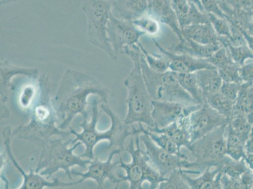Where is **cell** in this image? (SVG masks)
Instances as JSON below:
<instances>
[{
    "label": "cell",
    "mask_w": 253,
    "mask_h": 189,
    "mask_svg": "<svg viewBox=\"0 0 253 189\" xmlns=\"http://www.w3.org/2000/svg\"><path fill=\"white\" fill-rule=\"evenodd\" d=\"M109 91L91 76L79 71L68 70L62 78L61 84L52 105L59 128L66 130L78 114L84 118L87 114V99L91 94H96L107 103Z\"/></svg>",
    "instance_id": "obj_1"
},
{
    "label": "cell",
    "mask_w": 253,
    "mask_h": 189,
    "mask_svg": "<svg viewBox=\"0 0 253 189\" xmlns=\"http://www.w3.org/2000/svg\"><path fill=\"white\" fill-rule=\"evenodd\" d=\"M123 54L127 55L133 63V68L124 80L127 97L126 103L127 113L124 123L127 126L135 123L144 124L147 127H155L152 117V98L142 75L141 59L142 52L139 45L126 47Z\"/></svg>",
    "instance_id": "obj_2"
},
{
    "label": "cell",
    "mask_w": 253,
    "mask_h": 189,
    "mask_svg": "<svg viewBox=\"0 0 253 189\" xmlns=\"http://www.w3.org/2000/svg\"><path fill=\"white\" fill-rule=\"evenodd\" d=\"M103 111L107 113L111 117L112 120V126L109 131L105 133H99L96 130V125L97 123L98 117V102L95 100L93 105V117L89 123L88 118L84 119V123L81 125L83 129L82 133H77V131L70 128L72 135H74L76 138L73 142H78L80 141L86 146L85 153L82 155V158H86L89 160H93L94 159L93 148L99 142L103 140H108L110 142V147L112 151L124 150L125 142L126 139L130 136L134 135V131L130 129V126H127L122 121L117 117V115L110 109L109 106L105 103H102L100 106Z\"/></svg>",
    "instance_id": "obj_3"
},
{
    "label": "cell",
    "mask_w": 253,
    "mask_h": 189,
    "mask_svg": "<svg viewBox=\"0 0 253 189\" xmlns=\"http://www.w3.org/2000/svg\"><path fill=\"white\" fill-rule=\"evenodd\" d=\"M68 138H54L43 145L38 167L35 172L37 174L48 179L55 172L63 170L68 178L73 180L71 167L78 165L84 168L91 163V160L89 159L84 160L82 156H77L73 154V150L82 142H77L73 147H69L71 140H68Z\"/></svg>",
    "instance_id": "obj_4"
},
{
    "label": "cell",
    "mask_w": 253,
    "mask_h": 189,
    "mask_svg": "<svg viewBox=\"0 0 253 189\" xmlns=\"http://www.w3.org/2000/svg\"><path fill=\"white\" fill-rule=\"evenodd\" d=\"M140 141V134L132 136L126 149L132 156V162L126 163L121 159L119 167L123 168L126 175H119L120 182L128 181L131 189H143L142 185L145 182H148L149 189H158L160 184L167 177H162L149 162L145 151L141 148Z\"/></svg>",
    "instance_id": "obj_5"
},
{
    "label": "cell",
    "mask_w": 253,
    "mask_h": 189,
    "mask_svg": "<svg viewBox=\"0 0 253 189\" xmlns=\"http://www.w3.org/2000/svg\"><path fill=\"white\" fill-rule=\"evenodd\" d=\"M141 63L145 84L152 100L199 104L179 84L177 73L169 70L161 73L152 70L142 53Z\"/></svg>",
    "instance_id": "obj_6"
},
{
    "label": "cell",
    "mask_w": 253,
    "mask_h": 189,
    "mask_svg": "<svg viewBox=\"0 0 253 189\" xmlns=\"http://www.w3.org/2000/svg\"><path fill=\"white\" fill-rule=\"evenodd\" d=\"M82 9L86 17L88 24L86 36L89 42L116 61L117 58L107 35L112 2L109 0H84Z\"/></svg>",
    "instance_id": "obj_7"
},
{
    "label": "cell",
    "mask_w": 253,
    "mask_h": 189,
    "mask_svg": "<svg viewBox=\"0 0 253 189\" xmlns=\"http://www.w3.org/2000/svg\"><path fill=\"white\" fill-rule=\"evenodd\" d=\"M226 127H220L191 143L188 150L195 158L193 170L203 173L208 167H216L226 155Z\"/></svg>",
    "instance_id": "obj_8"
},
{
    "label": "cell",
    "mask_w": 253,
    "mask_h": 189,
    "mask_svg": "<svg viewBox=\"0 0 253 189\" xmlns=\"http://www.w3.org/2000/svg\"><path fill=\"white\" fill-rule=\"evenodd\" d=\"M140 140L145 146L149 162L163 177H167L174 170H192L193 163L188 159L169 153L156 145L146 134H140Z\"/></svg>",
    "instance_id": "obj_9"
},
{
    "label": "cell",
    "mask_w": 253,
    "mask_h": 189,
    "mask_svg": "<svg viewBox=\"0 0 253 189\" xmlns=\"http://www.w3.org/2000/svg\"><path fill=\"white\" fill-rule=\"evenodd\" d=\"M107 35L117 58L123 54L124 48L137 45L141 37L145 36L132 21L117 18L112 12L108 22Z\"/></svg>",
    "instance_id": "obj_10"
},
{
    "label": "cell",
    "mask_w": 253,
    "mask_h": 189,
    "mask_svg": "<svg viewBox=\"0 0 253 189\" xmlns=\"http://www.w3.org/2000/svg\"><path fill=\"white\" fill-rule=\"evenodd\" d=\"M228 119L204 103L188 118L191 143L220 127L227 126Z\"/></svg>",
    "instance_id": "obj_11"
},
{
    "label": "cell",
    "mask_w": 253,
    "mask_h": 189,
    "mask_svg": "<svg viewBox=\"0 0 253 189\" xmlns=\"http://www.w3.org/2000/svg\"><path fill=\"white\" fill-rule=\"evenodd\" d=\"M202 104L187 105L166 101H152V117L155 128L162 129L199 109ZM154 128V127H153Z\"/></svg>",
    "instance_id": "obj_12"
},
{
    "label": "cell",
    "mask_w": 253,
    "mask_h": 189,
    "mask_svg": "<svg viewBox=\"0 0 253 189\" xmlns=\"http://www.w3.org/2000/svg\"><path fill=\"white\" fill-rule=\"evenodd\" d=\"M156 47L169 59V70L178 73H195L204 69H216L209 63L207 59L196 58L185 54H178L165 49L160 43L153 39Z\"/></svg>",
    "instance_id": "obj_13"
},
{
    "label": "cell",
    "mask_w": 253,
    "mask_h": 189,
    "mask_svg": "<svg viewBox=\"0 0 253 189\" xmlns=\"http://www.w3.org/2000/svg\"><path fill=\"white\" fill-rule=\"evenodd\" d=\"M121 150L112 151L109 158V160L105 162L96 160L95 161H91V165L88 167V172L83 174V173L72 172V175H78L82 177L80 180V183L84 180L91 179L94 180L98 184V188H103L106 180L109 179L114 183L119 184V179L117 178L114 174V170L116 169L117 165H120L121 160L116 163H112V160L115 154L121 153Z\"/></svg>",
    "instance_id": "obj_14"
},
{
    "label": "cell",
    "mask_w": 253,
    "mask_h": 189,
    "mask_svg": "<svg viewBox=\"0 0 253 189\" xmlns=\"http://www.w3.org/2000/svg\"><path fill=\"white\" fill-rule=\"evenodd\" d=\"M149 11L158 18L161 24L169 27L179 41L185 38L170 0H151Z\"/></svg>",
    "instance_id": "obj_15"
},
{
    "label": "cell",
    "mask_w": 253,
    "mask_h": 189,
    "mask_svg": "<svg viewBox=\"0 0 253 189\" xmlns=\"http://www.w3.org/2000/svg\"><path fill=\"white\" fill-rule=\"evenodd\" d=\"M6 132V131H5ZM10 131H6V136L4 135V138H5L4 143L6 144V149L8 153V156L14 163L15 167L19 170L20 172L24 175V184L22 186V189H42L44 187H49V188H53V187H65L75 185L80 183V181L72 182H64L60 181L59 180L56 179V181L53 182H49L47 181L45 177L42 175L37 174L35 172H31L29 174H25L24 170L18 164L17 161L13 158L12 154L11 153V148L10 147Z\"/></svg>",
    "instance_id": "obj_16"
},
{
    "label": "cell",
    "mask_w": 253,
    "mask_h": 189,
    "mask_svg": "<svg viewBox=\"0 0 253 189\" xmlns=\"http://www.w3.org/2000/svg\"><path fill=\"white\" fill-rule=\"evenodd\" d=\"M151 0H115L112 12L117 18L134 20L148 12Z\"/></svg>",
    "instance_id": "obj_17"
},
{
    "label": "cell",
    "mask_w": 253,
    "mask_h": 189,
    "mask_svg": "<svg viewBox=\"0 0 253 189\" xmlns=\"http://www.w3.org/2000/svg\"><path fill=\"white\" fill-rule=\"evenodd\" d=\"M222 46L220 43L213 45H201L185 37L183 40L173 44L169 50L178 54L189 55L196 58L208 59Z\"/></svg>",
    "instance_id": "obj_18"
},
{
    "label": "cell",
    "mask_w": 253,
    "mask_h": 189,
    "mask_svg": "<svg viewBox=\"0 0 253 189\" xmlns=\"http://www.w3.org/2000/svg\"><path fill=\"white\" fill-rule=\"evenodd\" d=\"M188 117H183L175 123L162 129L147 127L146 129L151 132L165 134L173 141L174 143L181 149L185 147L188 149L191 144V138L188 126Z\"/></svg>",
    "instance_id": "obj_19"
},
{
    "label": "cell",
    "mask_w": 253,
    "mask_h": 189,
    "mask_svg": "<svg viewBox=\"0 0 253 189\" xmlns=\"http://www.w3.org/2000/svg\"><path fill=\"white\" fill-rule=\"evenodd\" d=\"M183 177L191 189H222L220 178L222 173L217 167H208L201 176L192 178L188 175V170H183Z\"/></svg>",
    "instance_id": "obj_20"
},
{
    "label": "cell",
    "mask_w": 253,
    "mask_h": 189,
    "mask_svg": "<svg viewBox=\"0 0 253 189\" xmlns=\"http://www.w3.org/2000/svg\"><path fill=\"white\" fill-rule=\"evenodd\" d=\"M184 36L201 45L220 43L218 37L211 23L188 25L182 29Z\"/></svg>",
    "instance_id": "obj_21"
},
{
    "label": "cell",
    "mask_w": 253,
    "mask_h": 189,
    "mask_svg": "<svg viewBox=\"0 0 253 189\" xmlns=\"http://www.w3.org/2000/svg\"><path fill=\"white\" fill-rule=\"evenodd\" d=\"M195 74L203 94L205 103L206 97L219 92L223 81L217 69H204L197 71Z\"/></svg>",
    "instance_id": "obj_22"
},
{
    "label": "cell",
    "mask_w": 253,
    "mask_h": 189,
    "mask_svg": "<svg viewBox=\"0 0 253 189\" xmlns=\"http://www.w3.org/2000/svg\"><path fill=\"white\" fill-rule=\"evenodd\" d=\"M226 154L235 160L245 159V144L249 135L236 132L229 125L226 127Z\"/></svg>",
    "instance_id": "obj_23"
},
{
    "label": "cell",
    "mask_w": 253,
    "mask_h": 189,
    "mask_svg": "<svg viewBox=\"0 0 253 189\" xmlns=\"http://www.w3.org/2000/svg\"><path fill=\"white\" fill-rule=\"evenodd\" d=\"M243 114L253 124V84L243 83L234 104V114Z\"/></svg>",
    "instance_id": "obj_24"
},
{
    "label": "cell",
    "mask_w": 253,
    "mask_h": 189,
    "mask_svg": "<svg viewBox=\"0 0 253 189\" xmlns=\"http://www.w3.org/2000/svg\"><path fill=\"white\" fill-rule=\"evenodd\" d=\"M138 124H139L138 128L133 126L134 135L135 134H146L156 145H158L159 147H162L165 151L169 152L170 153L180 156L181 157L188 159L187 156L181 153V149L174 143L173 141L169 136L165 135V134L151 132V131H149L146 128H145L142 126V124L140 123Z\"/></svg>",
    "instance_id": "obj_25"
},
{
    "label": "cell",
    "mask_w": 253,
    "mask_h": 189,
    "mask_svg": "<svg viewBox=\"0 0 253 189\" xmlns=\"http://www.w3.org/2000/svg\"><path fill=\"white\" fill-rule=\"evenodd\" d=\"M222 174L233 179H239L249 168L245 159L235 160L227 154L218 161L216 167Z\"/></svg>",
    "instance_id": "obj_26"
},
{
    "label": "cell",
    "mask_w": 253,
    "mask_h": 189,
    "mask_svg": "<svg viewBox=\"0 0 253 189\" xmlns=\"http://www.w3.org/2000/svg\"><path fill=\"white\" fill-rule=\"evenodd\" d=\"M178 80L181 87L199 104H204L203 94L200 88L195 73H178Z\"/></svg>",
    "instance_id": "obj_27"
},
{
    "label": "cell",
    "mask_w": 253,
    "mask_h": 189,
    "mask_svg": "<svg viewBox=\"0 0 253 189\" xmlns=\"http://www.w3.org/2000/svg\"><path fill=\"white\" fill-rule=\"evenodd\" d=\"M205 103H208L220 114L226 117L229 121L233 116L235 102L225 97L219 92L206 97Z\"/></svg>",
    "instance_id": "obj_28"
},
{
    "label": "cell",
    "mask_w": 253,
    "mask_h": 189,
    "mask_svg": "<svg viewBox=\"0 0 253 189\" xmlns=\"http://www.w3.org/2000/svg\"><path fill=\"white\" fill-rule=\"evenodd\" d=\"M135 27L144 35L153 37L158 36L161 31V22L152 13L148 12L132 20Z\"/></svg>",
    "instance_id": "obj_29"
},
{
    "label": "cell",
    "mask_w": 253,
    "mask_h": 189,
    "mask_svg": "<svg viewBox=\"0 0 253 189\" xmlns=\"http://www.w3.org/2000/svg\"><path fill=\"white\" fill-rule=\"evenodd\" d=\"M142 54L148 63L149 68L158 73H165L169 70V59L162 54H150L142 46L141 43L138 44Z\"/></svg>",
    "instance_id": "obj_30"
},
{
    "label": "cell",
    "mask_w": 253,
    "mask_h": 189,
    "mask_svg": "<svg viewBox=\"0 0 253 189\" xmlns=\"http://www.w3.org/2000/svg\"><path fill=\"white\" fill-rule=\"evenodd\" d=\"M228 50L230 56L234 63L241 66L246 62L253 59V53L247 45L234 46L226 42H220Z\"/></svg>",
    "instance_id": "obj_31"
},
{
    "label": "cell",
    "mask_w": 253,
    "mask_h": 189,
    "mask_svg": "<svg viewBox=\"0 0 253 189\" xmlns=\"http://www.w3.org/2000/svg\"><path fill=\"white\" fill-rule=\"evenodd\" d=\"M183 168L174 170L167 177V180L159 186V189H190L183 177Z\"/></svg>",
    "instance_id": "obj_32"
},
{
    "label": "cell",
    "mask_w": 253,
    "mask_h": 189,
    "mask_svg": "<svg viewBox=\"0 0 253 189\" xmlns=\"http://www.w3.org/2000/svg\"><path fill=\"white\" fill-rule=\"evenodd\" d=\"M209 21L212 25L218 38H231L232 28L227 18L218 17L213 13H208Z\"/></svg>",
    "instance_id": "obj_33"
},
{
    "label": "cell",
    "mask_w": 253,
    "mask_h": 189,
    "mask_svg": "<svg viewBox=\"0 0 253 189\" xmlns=\"http://www.w3.org/2000/svg\"><path fill=\"white\" fill-rule=\"evenodd\" d=\"M239 69L240 66L233 61L218 69L217 71L223 82L242 84L243 82L239 73Z\"/></svg>",
    "instance_id": "obj_34"
},
{
    "label": "cell",
    "mask_w": 253,
    "mask_h": 189,
    "mask_svg": "<svg viewBox=\"0 0 253 189\" xmlns=\"http://www.w3.org/2000/svg\"><path fill=\"white\" fill-rule=\"evenodd\" d=\"M208 13L200 10L195 4L191 3L190 9L181 29L188 25L209 23Z\"/></svg>",
    "instance_id": "obj_35"
},
{
    "label": "cell",
    "mask_w": 253,
    "mask_h": 189,
    "mask_svg": "<svg viewBox=\"0 0 253 189\" xmlns=\"http://www.w3.org/2000/svg\"><path fill=\"white\" fill-rule=\"evenodd\" d=\"M229 124L236 132L246 135H250L253 126L248 117L243 114L233 115Z\"/></svg>",
    "instance_id": "obj_36"
},
{
    "label": "cell",
    "mask_w": 253,
    "mask_h": 189,
    "mask_svg": "<svg viewBox=\"0 0 253 189\" xmlns=\"http://www.w3.org/2000/svg\"><path fill=\"white\" fill-rule=\"evenodd\" d=\"M207 60L217 70L233 62L228 50L223 46Z\"/></svg>",
    "instance_id": "obj_37"
},
{
    "label": "cell",
    "mask_w": 253,
    "mask_h": 189,
    "mask_svg": "<svg viewBox=\"0 0 253 189\" xmlns=\"http://www.w3.org/2000/svg\"><path fill=\"white\" fill-rule=\"evenodd\" d=\"M172 8L175 11L180 27H182L188 12L191 3L188 0H170Z\"/></svg>",
    "instance_id": "obj_38"
},
{
    "label": "cell",
    "mask_w": 253,
    "mask_h": 189,
    "mask_svg": "<svg viewBox=\"0 0 253 189\" xmlns=\"http://www.w3.org/2000/svg\"><path fill=\"white\" fill-rule=\"evenodd\" d=\"M205 11L207 13H213L218 17L226 18L221 8L223 3L222 0H200Z\"/></svg>",
    "instance_id": "obj_39"
},
{
    "label": "cell",
    "mask_w": 253,
    "mask_h": 189,
    "mask_svg": "<svg viewBox=\"0 0 253 189\" xmlns=\"http://www.w3.org/2000/svg\"><path fill=\"white\" fill-rule=\"evenodd\" d=\"M241 86V84H236V83L223 82L219 92L225 97L236 102L240 91Z\"/></svg>",
    "instance_id": "obj_40"
},
{
    "label": "cell",
    "mask_w": 253,
    "mask_h": 189,
    "mask_svg": "<svg viewBox=\"0 0 253 189\" xmlns=\"http://www.w3.org/2000/svg\"><path fill=\"white\" fill-rule=\"evenodd\" d=\"M239 73L243 83L253 84V59L240 66Z\"/></svg>",
    "instance_id": "obj_41"
},
{
    "label": "cell",
    "mask_w": 253,
    "mask_h": 189,
    "mask_svg": "<svg viewBox=\"0 0 253 189\" xmlns=\"http://www.w3.org/2000/svg\"><path fill=\"white\" fill-rule=\"evenodd\" d=\"M35 94L36 88L33 85H28L25 88L20 95V103L22 107L28 108L31 106Z\"/></svg>",
    "instance_id": "obj_42"
},
{
    "label": "cell",
    "mask_w": 253,
    "mask_h": 189,
    "mask_svg": "<svg viewBox=\"0 0 253 189\" xmlns=\"http://www.w3.org/2000/svg\"><path fill=\"white\" fill-rule=\"evenodd\" d=\"M230 8L236 10H249L253 8V0H224Z\"/></svg>",
    "instance_id": "obj_43"
},
{
    "label": "cell",
    "mask_w": 253,
    "mask_h": 189,
    "mask_svg": "<svg viewBox=\"0 0 253 189\" xmlns=\"http://www.w3.org/2000/svg\"><path fill=\"white\" fill-rule=\"evenodd\" d=\"M222 189H242L239 179H233L222 174L220 178Z\"/></svg>",
    "instance_id": "obj_44"
},
{
    "label": "cell",
    "mask_w": 253,
    "mask_h": 189,
    "mask_svg": "<svg viewBox=\"0 0 253 189\" xmlns=\"http://www.w3.org/2000/svg\"><path fill=\"white\" fill-rule=\"evenodd\" d=\"M239 179L242 189H253V172L250 168L241 175Z\"/></svg>",
    "instance_id": "obj_45"
},
{
    "label": "cell",
    "mask_w": 253,
    "mask_h": 189,
    "mask_svg": "<svg viewBox=\"0 0 253 189\" xmlns=\"http://www.w3.org/2000/svg\"><path fill=\"white\" fill-rule=\"evenodd\" d=\"M242 33L248 47H249L250 49L253 53V36L250 35V34L246 33V32L243 31H242Z\"/></svg>",
    "instance_id": "obj_46"
},
{
    "label": "cell",
    "mask_w": 253,
    "mask_h": 189,
    "mask_svg": "<svg viewBox=\"0 0 253 189\" xmlns=\"http://www.w3.org/2000/svg\"><path fill=\"white\" fill-rule=\"evenodd\" d=\"M246 163L248 165V167L252 170L253 172V153L252 154H246V157L245 158Z\"/></svg>",
    "instance_id": "obj_47"
},
{
    "label": "cell",
    "mask_w": 253,
    "mask_h": 189,
    "mask_svg": "<svg viewBox=\"0 0 253 189\" xmlns=\"http://www.w3.org/2000/svg\"><path fill=\"white\" fill-rule=\"evenodd\" d=\"M188 1H189L190 3L195 4V5H196L197 7L200 9V10L205 11L203 6H202L201 2L200 1V0H188ZM205 12H206V11H205Z\"/></svg>",
    "instance_id": "obj_48"
},
{
    "label": "cell",
    "mask_w": 253,
    "mask_h": 189,
    "mask_svg": "<svg viewBox=\"0 0 253 189\" xmlns=\"http://www.w3.org/2000/svg\"><path fill=\"white\" fill-rule=\"evenodd\" d=\"M18 1V0H0V4H1V6H3L6 5V4L15 3V2Z\"/></svg>",
    "instance_id": "obj_49"
},
{
    "label": "cell",
    "mask_w": 253,
    "mask_h": 189,
    "mask_svg": "<svg viewBox=\"0 0 253 189\" xmlns=\"http://www.w3.org/2000/svg\"><path fill=\"white\" fill-rule=\"evenodd\" d=\"M248 17H249L250 22L253 23V8L251 9V10H248Z\"/></svg>",
    "instance_id": "obj_50"
},
{
    "label": "cell",
    "mask_w": 253,
    "mask_h": 189,
    "mask_svg": "<svg viewBox=\"0 0 253 189\" xmlns=\"http://www.w3.org/2000/svg\"><path fill=\"white\" fill-rule=\"evenodd\" d=\"M109 1L113 2V1H115V0H109Z\"/></svg>",
    "instance_id": "obj_51"
},
{
    "label": "cell",
    "mask_w": 253,
    "mask_h": 189,
    "mask_svg": "<svg viewBox=\"0 0 253 189\" xmlns=\"http://www.w3.org/2000/svg\"><path fill=\"white\" fill-rule=\"evenodd\" d=\"M222 1H224V0H222Z\"/></svg>",
    "instance_id": "obj_52"
}]
</instances>
